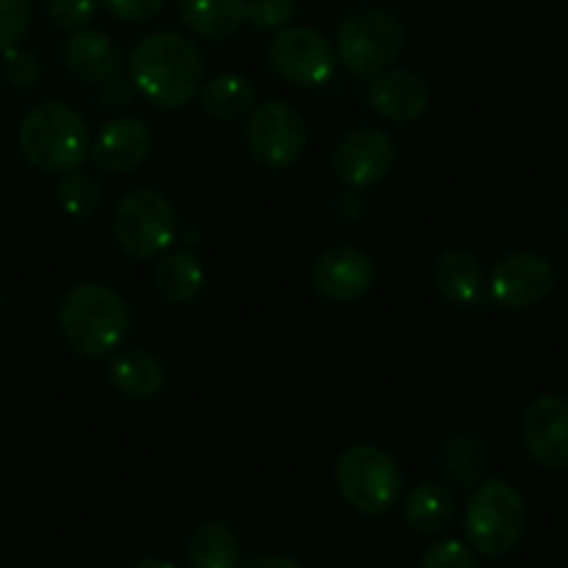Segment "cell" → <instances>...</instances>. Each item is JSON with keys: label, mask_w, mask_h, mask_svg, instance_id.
<instances>
[{"label": "cell", "mask_w": 568, "mask_h": 568, "mask_svg": "<svg viewBox=\"0 0 568 568\" xmlns=\"http://www.w3.org/2000/svg\"><path fill=\"white\" fill-rule=\"evenodd\" d=\"M183 26L197 37L231 39L244 22V0H178Z\"/></svg>", "instance_id": "obj_18"}, {"label": "cell", "mask_w": 568, "mask_h": 568, "mask_svg": "<svg viewBox=\"0 0 568 568\" xmlns=\"http://www.w3.org/2000/svg\"><path fill=\"white\" fill-rule=\"evenodd\" d=\"M314 288L331 303H353L372 288L375 264L358 247H331L316 258Z\"/></svg>", "instance_id": "obj_13"}, {"label": "cell", "mask_w": 568, "mask_h": 568, "mask_svg": "<svg viewBox=\"0 0 568 568\" xmlns=\"http://www.w3.org/2000/svg\"><path fill=\"white\" fill-rule=\"evenodd\" d=\"M20 150L42 172H72L89 155L83 116L64 103H42L20 125Z\"/></svg>", "instance_id": "obj_3"}, {"label": "cell", "mask_w": 568, "mask_h": 568, "mask_svg": "<svg viewBox=\"0 0 568 568\" xmlns=\"http://www.w3.org/2000/svg\"><path fill=\"white\" fill-rule=\"evenodd\" d=\"M31 26V3L28 0H0V53L20 44Z\"/></svg>", "instance_id": "obj_27"}, {"label": "cell", "mask_w": 568, "mask_h": 568, "mask_svg": "<svg viewBox=\"0 0 568 568\" xmlns=\"http://www.w3.org/2000/svg\"><path fill=\"white\" fill-rule=\"evenodd\" d=\"M333 166L347 186H375L394 166L392 136L386 131H377V128H358V131L347 133L338 144Z\"/></svg>", "instance_id": "obj_12"}, {"label": "cell", "mask_w": 568, "mask_h": 568, "mask_svg": "<svg viewBox=\"0 0 568 568\" xmlns=\"http://www.w3.org/2000/svg\"><path fill=\"white\" fill-rule=\"evenodd\" d=\"M366 98H369V105L383 120L414 122L425 114L430 94H427L425 81L414 72L383 70L366 87Z\"/></svg>", "instance_id": "obj_15"}, {"label": "cell", "mask_w": 568, "mask_h": 568, "mask_svg": "<svg viewBox=\"0 0 568 568\" xmlns=\"http://www.w3.org/2000/svg\"><path fill=\"white\" fill-rule=\"evenodd\" d=\"M336 486L355 510L381 516L397 505L403 494V471L386 449L358 444L338 458Z\"/></svg>", "instance_id": "obj_5"}, {"label": "cell", "mask_w": 568, "mask_h": 568, "mask_svg": "<svg viewBox=\"0 0 568 568\" xmlns=\"http://www.w3.org/2000/svg\"><path fill=\"white\" fill-rule=\"evenodd\" d=\"M422 568H480V560H477L475 549L466 547L464 541L447 538L427 549Z\"/></svg>", "instance_id": "obj_28"}, {"label": "cell", "mask_w": 568, "mask_h": 568, "mask_svg": "<svg viewBox=\"0 0 568 568\" xmlns=\"http://www.w3.org/2000/svg\"><path fill=\"white\" fill-rule=\"evenodd\" d=\"M131 568H175V566L164 564V560H155V558H148V560H139V564H136V566H131Z\"/></svg>", "instance_id": "obj_35"}, {"label": "cell", "mask_w": 568, "mask_h": 568, "mask_svg": "<svg viewBox=\"0 0 568 568\" xmlns=\"http://www.w3.org/2000/svg\"><path fill=\"white\" fill-rule=\"evenodd\" d=\"M3 75L11 87L28 89L37 83L39 78V61L31 50L22 48H6L3 50Z\"/></svg>", "instance_id": "obj_30"}, {"label": "cell", "mask_w": 568, "mask_h": 568, "mask_svg": "<svg viewBox=\"0 0 568 568\" xmlns=\"http://www.w3.org/2000/svg\"><path fill=\"white\" fill-rule=\"evenodd\" d=\"M105 6V11L116 17V20L125 22H144L150 17H155L164 6V0H100Z\"/></svg>", "instance_id": "obj_31"}, {"label": "cell", "mask_w": 568, "mask_h": 568, "mask_svg": "<svg viewBox=\"0 0 568 568\" xmlns=\"http://www.w3.org/2000/svg\"><path fill=\"white\" fill-rule=\"evenodd\" d=\"M128 81L159 109H181L203 83V55L183 33H150L128 55Z\"/></svg>", "instance_id": "obj_1"}, {"label": "cell", "mask_w": 568, "mask_h": 568, "mask_svg": "<svg viewBox=\"0 0 568 568\" xmlns=\"http://www.w3.org/2000/svg\"><path fill=\"white\" fill-rule=\"evenodd\" d=\"M100 186L94 178L83 175V172H67L59 183V205L75 220L92 216L100 209Z\"/></svg>", "instance_id": "obj_25"}, {"label": "cell", "mask_w": 568, "mask_h": 568, "mask_svg": "<svg viewBox=\"0 0 568 568\" xmlns=\"http://www.w3.org/2000/svg\"><path fill=\"white\" fill-rule=\"evenodd\" d=\"M333 209H336L338 220L355 222L364 216L366 200H364V194H361V189H353V192H344L342 197L336 200V205H333Z\"/></svg>", "instance_id": "obj_33"}, {"label": "cell", "mask_w": 568, "mask_h": 568, "mask_svg": "<svg viewBox=\"0 0 568 568\" xmlns=\"http://www.w3.org/2000/svg\"><path fill=\"white\" fill-rule=\"evenodd\" d=\"M297 14L294 0H244V22L258 31H281Z\"/></svg>", "instance_id": "obj_26"}, {"label": "cell", "mask_w": 568, "mask_h": 568, "mask_svg": "<svg viewBox=\"0 0 568 568\" xmlns=\"http://www.w3.org/2000/svg\"><path fill=\"white\" fill-rule=\"evenodd\" d=\"M111 227L125 255L150 261L175 242V209L164 194L153 189H139L116 203Z\"/></svg>", "instance_id": "obj_7"}, {"label": "cell", "mask_w": 568, "mask_h": 568, "mask_svg": "<svg viewBox=\"0 0 568 568\" xmlns=\"http://www.w3.org/2000/svg\"><path fill=\"white\" fill-rule=\"evenodd\" d=\"M239 568H303V566L292 558H283V555H261V558L247 560V564H242Z\"/></svg>", "instance_id": "obj_34"}, {"label": "cell", "mask_w": 568, "mask_h": 568, "mask_svg": "<svg viewBox=\"0 0 568 568\" xmlns=\"http://www.w3.org/2000/svg\"><path fill=\"white\" fill-rule=\"evenodd\" d=\"M305 142H308V131H305L303 114L283 100L261 103L247 125L250 150L258 164L270 170H286L297 164Z\"/></svg>", "instance_id": "obj_8"}, {"label": "cell", "mask_w": 568, "mask_h": 568, "mask_svg": "<svg viewBox=\"0 0 568 568\" xmlns=\"http://www.w3.org/2000/svg\"><path fill=\"white\" fill-rule=\"evenodd\" d=\"M133 98L131 81H122V78H109V81L100 83L98 103L103 109H125Z\"/></svg>", "instance_id": "obj_32"}, {"label": "cell", "mask_w": 568, "mask_h": 568, "mask_svg": "<svg viewBox=\"0 0 568 568\" xmlns=\"http://www.w3.org/2000/svg\"><path fill=\"white\" fill-rule=\"evenodd\" d=\"M205 283V272L192 253H166L155 266V286L161 297L181 305L197 297Z\"/></svg>", "instance_id": "obj_22"}, {"label": "cell", "mask_w": 568, "mask_h": 568, "mask_svg": "<svg viewBox=\"0 0 568 568\" xmlns=\"http://www.w3.org/2000/svg\"><path fill=\"white\" fill-rule=\"evenodd\" d=\"M109 377L120 394L131 399H150L161 392L166 381L164 364L153 353L144 349H128L116 355L114 364L109 366Z\"/></svg>", "instance_id": "obj_19"}, {"label": "cell", "mask_w": 568, "mask_h": 568, "mask_svg": "<svg viewBox=\"0 0 568 568\" xmlns=\"http://www.w3.org/2000/svg\"><path fill=\"white\" fill-rule=\"evenodd\" d=\"M59 325L75 353L87 358H103L125 342L131 316L125 300L114 288L100 283H78L61 300Z\"/></svg>", "instance_id": "obj_2"}, {"label": "cell", "mask_w": 568, "mask_h": 568, "mask_svg": "<svg viewBox=\"0 0 568 568\" xmlns=\"http://www.w3.org/2000/svg\"><path fill=\"white\" fill-rule=\"evenodd\" d=\"M464 530L483 558L508 555L525 538L527 505L505 480H486L475 488L464 510Z\"/></svg>", "instance_id": "obj_4"}, {"label": "cell", "mask_w": 568, "mask_h": 568, "mask_svg": "<svg viewBox=\"0 0 568 568\" xmlns=\"http://www.w3.org/2000/svg\"><path fill=\"white\" fill-rule=\"evenodd\" d=\"M521 444L538 466L568 469V403L560 394H544L521 416Z\"/></svg>", "instance_id": "obj_11"}, {"label": "cell", "mask_w": 568, "mask_h": 568, "mask_svg": "<svg viewBox=\"0 0 568 568\" xmlns=\"http://www.w3.org/2000/svg\"><path fill=\"white\" fill-rule=\"evenodd\" d=\"M200 103H203L205 114L216 116V120H239L253 109L255 87L250 78L239 75V72H222L205 83Z\"/></svg>", "instance_id": "obj_21"}, {"label": "cell", "mask_w": 568, "mask_h": 568, "mask_svg": "<svg viewBox=\"0 0 568 568\" xmlns=\"http://www.w3.org/2000/svg\"><path fill=\"white\" fill-rule=\"evenodd\" d=\"M555 288V270L544 255L519 250L499 258L491 270V294L503 308L530 311Z\"/></svg>", "instance_id": "obj_10"}, {"label": "cell", "mask_w": 568, "mask_h": 568, "mask_svg": "<svg viewBox=\"0 0 568 568\" xmlns=\"http://www.w3.org/2000/svg\"><path fill=\"white\" fill-rule=\"evenodd\" d=\"M94 0H50L48 17L59 31H83L94 20Z\"/></svg>", "instance_id": "obj_29"}, {"label": "cell", "mask_w": 568, "mask_h": 568, "mask_svg": "<svg viewBox=\"0 0 568 568\" xmlns=\"http://www.w3.org/2000/svg\"><path fill=\"white\" fill-rule=\"evenodd\" d=\"M189 564L192 568H236L239 541L236 532L222 521L203 525L189 541Z\"/></svg>", "instance_id": "obj_23"}, {"label": "cell", "mask_w": 568, "mask_h": 568, "mask_svg": "<svg viewBox=\"0 0 568 568\" xmlns=\"http://www.w3.org/2000/svg\"><path fill=\"white\" fill-rule=\"evenodd\" d=\"M455 519V499L453 491L438 483H422L414 488L405 503V521L410 530L422 532V536H436L444 532Z\"/></svg>", "instance_id": "obj_20"}, {"label": "cell", "mask_w": 568, "mask_h": 568, "mask_svg": "<svg viewBox=\"0 0 568 568\" xmlns=\"http://www.w3.org/2000/svg\"><path fill=\"white\" fill-rule=\"evenodd\" d=\"M150 144V128L136 116H116V120L105 122L100 128L98 139L89 150H92V161L103 172L120 175V172H131L148 159Z\"/></svg>", "instance_id": "obj_14"}, {"label": "cell", "mask_w": 568, "mask_h": 568, "mask_svg": "<svg viewBox=\"0 0 568 568\" xmlns=\"http://www.w3.org/2000/svg\"><path fill=\"white\" fill-rule=\"evenodd\" d=\"M433 281H436L442 297L455 305H475L486 286L480 261L466 250H447L438 255L436 266H433Z\"/></svg>", "instance_id": "obj_17"}, {"label": "cell", "mask_w": 568, "mask_h": 568, "mask_svg": "<svg viewBox=\"0 0 568 568\" xmlns=\"http://www.w3.org/2000/svg\"><path fill=\"white\" fill-rule=\"evenodd\" d=\"M403 44V22L386 9H358L338 26V61L358 78L386 70Z\"/></svg>", "instance_id": "obj_6"}, {"label": "cell", "mask_w": 568, "mask_h": 568, "mask_svg": "<svg viewBox=\"0 0 568 568\" xmlns=\"http://www.w3.org/2000/svg\"><path fill=\"white\" fill-rule=\"evenodd\" d=\"M444 471L453 477L458 486H471L480 480L488 469V449L486 444L477 442L475 436H453L442 453Z\"/></svg>", "instance_id": "obj_24"}, {"label": "cell", "mask_w": 568, "mask_h": 568, "mask_svg": "<svg viewBox=\"0 0 568 568\" xmlns=\"http://www.w3.org/2000/svg\"><path fill=\"white\" fill-rule=\"evenodd\" d=\"M64 61L78 78L103 83L122 70V53L114 39L98 31H75L64 44Z\"/></svg>", "instance_id": "obj_16"}, {"label": "cell", "mask_w": 568, "mask_h": 568, "mask_svg": "<svg viewBox=\"0 0 568 568\" xmlns=\"http://www.w3.org/2000/svg\"><path fill=\"white\" fill-rule=\"evenodd\" d=\"M331 42L314 28H281L270 42V64L294 87H322L336 72Z\"/></svg>", "instance_id": "obj_9"}]
</instances>
